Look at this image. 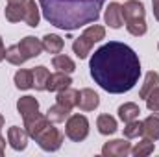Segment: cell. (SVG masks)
I'll list each match as a JSON object with an SVG mask.
<instances>
[{"label":"cell","instance_id":"cell-1","mask_svg":"<svg viewBox=\"0 0 159 157\" xmlns=\"http://www.w3.org/2000/svg\"><path fill=\"white\" fill-rule=\"evenodd\" d=\"M91 78L104 91L122 94L135 87L141 76V61L133 48L119 41H109L100 46L89 63Z\"/></svg>","mask_w":159,"mask_h":157},{"label":"cell","instance_id":"cell-2","mask_svg":"<svg viewBox=\"0 0 159 157\" xmlns=\"http://www.w3.org/2000/svg\"><path fill=\"white\" fill-rule=\"evenodd\" d=\"M107 0H39L43 17L56 28L72 32L98 20Z\"/></svg>","mask_w":159,"mask_h":157},{"label":"cell","instance_id":"cell-3","mask_svg":"<svg viewBox=\"0 0 159 157\" xmlns=\"http://www.w3.org/2000/svg\"><path fill=\"white\" fill-rule=\"evenodd\" d=\"M144 4L139 0H128L122 6V17L128 32L135 37H141L146 34V20H144Z\"/></svg>","mask_w":159,"mask_h":157},{"label":"cell","instance_id":"cell-4","mask_svg":"<svg viewBox=\"0 0 159 157\" xmlns=\"http://www.w3.org/2000/svg\"><path fill=\"white\" fill-rule=\"evenodd\" d=\"M35 142L39 144L41 150H44V152H56L63 144V133L57 128H54L52 122H50L39 135L35 137Z\"/></svg>","mask_w":159,"mask_h":157},{"label":"cell","instance_id":"cell-5","mask_svg":"<svg viewBox=\"0 0 159 157\" xmlns=\"http://www.w3.org/2000/svg\"><path fill=\"white\" fill-rule=\"evenodd\" d=\"M65 133L70 141L81 142L87 139L89 135V120L83 115H72L67 118V126H65Z\"/></svg>","mask_w":159,"mask_h":157},{"label":"cell","instance_id":"cell-6","mask_svg":"<svg viewBox=\"0 0 159 157\" xmlns=\"http://www.w3.org/2000/svg\"><path fill=\"white\" fill-rule=\"evenodd\" d=\"M48 124H50V120L46 118V115H41L39 111L34 113V115L24 117V129L28 131V135H30L32 139H35Z\"/></svg>","mask_w":159,"mask_h":157},{"label":"cell","instance_id":"cell-7","mask_svg":"<svg viewBox=\"0 0 159 157\" xmlns=\"http://www.w3.org/2000/svg\"><path fill=\"white\" fill-rule=\"evenodd\" d=\"M28 131L24 128H19V126H11L7 129V142L13 150L17 152H22L26 146H28Z\"/></svg>","mask_w":159,"mask_h":157},{"label":"cell","instance_id":"cell-8","mask_svg":"<svg viewBox=\"0 0 159 157\" xmlns=\"http://www.w3.org/2000/svg\"><path fill=\"white\" fill-rule=\"evenodd\" d=\"M129 152H131V144L128 141H124V139L109 141L102 148V155L106 157H126Z\"/></svg>","mask_w":159,"mask_h":157},{"label":"cell","instance_id":"cell-9","mask_svg":"<svg viewBox=\"0 0 159 157\" xmlns=\"http://www.w3.org/2000/svg\"><path fill=\"white\" fill-rule=\"evenodd\" d=\"M104 20L109 28L113 30H119L120 26L124 24V17H122V6L119 2H111L104 13Z\"/></svg>","mask_w":159,"mask_h":157},{"label":"cell","instance_id":"cell-10","mask_svg":"<svg viewBox=\"0 0 159 157\" xmlns=\"http://www.w3.org/2000/svg\"><path fill=\"white\" fill-rule=\"evenodd\" d=\"M100 105V96L93 89H81L78 94V107L81 111H94Z\"/></svg>","mask_w":159,"mask_h":157},{"label":"cell","instance_id":"cell-11","mask_svg":"<svg viewBox=\"0 0 159 157\" xmlns=\"http://www.w3.org/2000/svg\"><path fill=\"white\" fill-rule=\"evenodd\" d=\"M19 48H20V52H22L24 59L28 61V59H32V57L41 56L43 43H41L39 39H35V37H32V35H28V37H24V39L19 43Z\"/></svg>","mask_w":159,"mask_h":157},{"label":"cell","instance_id":"cell-12","mask_svg":"<svg viewBox=\"0 0 159 157\" xmlns=\"http://www.w3.org/2000/svg\"><path fill=\"white\" fill-rule=\"evenodd\" d=\"M24 13H26V2H7L4 15L9 22H20L24 20Z\"/></svg>","mask_w":159,"mask_h":157},{"label":"cell","instance_id":"cell-13","mask_svg":"<svg viewBox=\"0 0 159 157\" xmlns=\"http://www.w3.org/2000/svg\"><path fill=\"white\" fill-rule=\"evenodd\" d=\"M143 135L150 141L159 139V113H154L143 122Z\"/></svg>","mask_w":159,"mask_h":157},{"label":"cell","instance_id":"cell-14","mask_svg":"<svg viewBox=\"0 0 159 157\" xmlns=\"http://www.w3.org/2000/svg\"><path fill=\"white\" fill-rule=\"evenodd\" d=\"M78 94H80V91H74V89H70V87H65V89L57 91L56 100H57V104H61V105L72 109V107L78 105Z\"/></svg>","mask_w":159,"mask_h":157},{"label":"cell","instance_id":"cell-15","mask_svg":"<svg viewBox=\"0 0 159 157\" xmlns=\"http://www.w3.org/2000/svg\"><path fill=\"white\" fill-rule=\"evenodd\" d=\"M70 83H72V79H70V76L67 72H59L57 70L56 74H50L48 83H46V89L48 91H61L65 87H70Z\"/></svg>","mask_w":159,"mask_h":157},{"label":"cell","instance_id":"cell-16","mask_svg":"<svg viewBox=\"0 0 159 157\" xmlns=\"http://www.w3.org/2000/svg\"><path fill=\"white\" fill-rule=\"evenodd\" d=\"M17 111L22 115V118L28 117V115H34V113L39 111V102L34 96H22L17 102Z\"/></svg>","mask_w":159,"mask_h":157},{"label":"cell","instance_id":"cell-17","mask_svg":"<svg viewBox=\"0 0 159 157\" xmlns=\"http://www.w3.org/2000/svg\"><path fill=\"white\" fill-rule=\"evenodd\" d=\"M69 117H70V109L65 107V105H61V104H56V105L48 107V111H46V118L52 124H61V122H65Z\"/></svg>","mask_w":159,"mask_h":157},{"label":"cell","instance_id":"cell-18","mask_svg":"<svg viewBox=\"0 0 159 157\" xmlns=\"http://www.w3.org/2000/svg\"><path fill=\"white\" fill-rule=\"evenodd\" d=\"M41 43H43V50H46L48 54H59L63 50V46H65L63 39L59 35H56V34H46Z\"/></svg>","mask_w":159,"mask_h":157},{"label":"cell","instance_id":"cell-19","mask_svg":"<svg viewBox=\"0 0 159 157\" xmlns=\"http://www.w3.org/2000/svg\"><path fill=\"white\" fill-rule=\"evenodd\" d=\"M93 41L89 39L87 35H80L78 39H74V43H72V50H74V54L78 56L80 59H85L89 54H91V48H93Z\"/></svg>","mask_w":159,"mask_h":157},{"label":"cell","instance_id":"cell-20","mask_svg":"<svg viewBox=\"0 0 159 157\" xmlns=\"http://www.w3.org/2000/svg\"><path fill=\"white\" fill-rule=\"evenodd\" d=\"M41 20L39 15V6L35 4V0H26V13H24V22L30 28H37Z\"/></svg>","mask_w":159,"mask_h":157},{"label":"cell","instance_id":"cell-21","mask_svg":"<svg viewBox=\"0 0 159 157\" xmlns=\"http://www.w3.org/2000/svg\"><path fill=\"white\" fill-rule=\"evenodd\" d=\"M96 128L102 135H113L117 131V120L111 115H100L96 120Z\"/></svg>","mask_w":159,"mask_h":157},{"label":"cell","instance_id":"cell-22","mask_svg":"<svg viewBox=\"0 0 159 157\" xmlns=\"http://www.w3.org/2000/svg\"><path fill=\"white\" fill-rule=\"evenodd\" d=\"M139 113H141V109H139V105L133 104V102L122 104L119 107V118L122 122H131V120H135V118L139 117Z\"/></svg>","mask_w":159,"mask_h":157},{"label":"cell","instance_id":"cell-23","mask_svg":"<svg viewBox=\"0 0 159 157\" xmlns=\"http://www.w3.org/2000/svg\"><path fill=\"white\" fill-rule=\"evenodd\" d=\"M15 87L20 89V91L32 89V87H34V72H32V70H26V69L19 70V72L15 74Z\"/></svg>","mask_w":159,"mask_h":157},{"label":"cell","instance_id":"cell-24","mask_svg":"<svg viewBox=\"0 0 159 157\" xmlns=\"http://www.w3.org/2000/svg\"><path fill=\"white\" fill-rule=\"evenodd\" d=\"M34 87L37 89V91H46V83H48V78H50V72H48V69L46 67H35L34 70Z\"/></svg>","mask_w":159,"mask_h":157},{"label":"cell","instance_id":"cell-25","mask_svg":"<svg viewBox=\"0 0 159 157\" xmlns=\"http://www.w3.org/2000/svg\"><path fill=\"white\" fill-rule=\"evenodd\" d=\"M52 65H54V69H57L59 72H67V74H70V72L76 70L74 61H72L69 56H63V54H61V56H54Z\"/></svg>","mask_w":159,"mask_h":157},{"label":"cell","instance_id":"cell-26","mask_svg":"<svg viewBox=\"0 0 159 157\" xmlns=\"http://www.w3.org/2000/svg\"><path fill=\"white\" fill-rule=\"evenodd\" d=\"M157 83H159V74L156 70H150V72L146 74V78H144V83H143L141 91H139V96H141V98H146V96L150 94V91L157 87Z\"/></svg>","mask_w":159,"mask_h":157},{"label":"cell","instance_id":"cell-27","mask_svg":"<svg viewBox=\"0 0 159 157\" xmlns=\"http://www.w3.org/2000/svg\"><path fill=\"white\" fill-rule=\"evenodd\" d=\"M131 155L135 157H146L150 155V154H154V142L150 141V139H143L141 142H137L133 148H131V152H129Z\"/></svg>","mask_w":159,"mask_h":157},{"label":"cell","instance_id":"cell-28","mask_svg":"<svg viewBox=\"0 0 159 157\" xmlns=\"http://www.w3.org/2000/svg\"><path fill=\"white\" fill-rule=\"evenodd\" d=\"M143 135V122H139L137 118L131 120V122H126V128H124V137L126 139H137Z\"/></svg>","mask_w":159,"mask_h":157},{"label":"cell","instance_id":"cell-29","mask_svg":"<svg viewBox=\"0 0 159 157\" xmlns=\"http://www.w3.org/2000/svg\"><path fill=\"white\" fill-rule=\"evenodd\" d=\"M6 59H7L11 65H22V63H26V59H24V56H22L19 44H13V46H9V48L6 50Z\"/></svg>","mask_w":159,"mask_h":157},{"label":"cell","instance_id":"cell-30","mask_svg":"<svg viewBox=\"0 0 159 157\" xmlns=\"http://www.w3.org/2000/svg\"><path fill=\"white\" fill-rule=\"evenodd\" d=\"M146 107L154 113H159V87L152 89L150 94L146 96Z\"/></svg>","mask_w":159,"mask_h":157},{"label":"cell","instance_id":"cell-31","mask_svg":"<svg viewBox=\"0 0 159 157\" xmlns=\"http://www.w3.org/2000/svg\"><path fill=\"white\" fill-rule=\"evenodd\" d=\"M152 6H154V17L159 20V0H152Z\"/></svg>","mask_w":159,"mask_h":157},{"label":"cell","instance_id":"cell-32","mask_svg":"<svg viewBox=\"0 0 159 157\" xmlns=\"http://www.w3.org/2000/svg\"><path fill=\"white\" fill-rule=\"evenodd\" d=\"M6 59V48H4V43L0 39V61H4Z\"/></svg>","mask_w":159,"mask_h":157},{"label":"cell","instance_id":"cell-33","mask_svg":"<svg viewBox=\"0 0 159 157\" xmlns=\"http://www.w3.org/2000/svg\"><path fill=\"white\" fill-rule=\"evenodd\" d=\"M4 148H6V139L0 135V157L4 155Z\"/></svg>","mask_w":159,"mask_h":157},{"label":"cell","instance_id":"cell-34","mask_svg":"<svg viewBox=\"0 0 159 157\" xmlns=\"http://www.w3.org/2000/svg\"><path fill=\"white\" fill-rule=\"evenodd\" d=\"M2 126H4V117L0 115V129H2Z\"/></svg>","mask_w":159,"mask_h":157},{"label":"cell","instance_id":"cell-35","mask_svg":"<svg viewBox=\"0 0 159 157\" xmlns=\"http://www.w3.org/2000/svg\"><path fill=\"white\" fill-rule=\"evenodd\" d=\"M157 48H159V44H157Z\"/></svg>","mask_w":159,"mask_h":157}]
</instances>
